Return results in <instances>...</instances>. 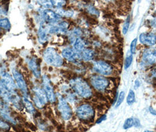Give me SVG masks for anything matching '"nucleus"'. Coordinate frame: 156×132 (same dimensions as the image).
<instances>
[{
  "label": "nucleus",
  "instance_id": "9d476101",
  "mask_svg": "<svg viewBox=\"0 0 156 132\" xmlns=\"http://www.w3.org/2000/svg\"><path fill=\"white\" fill-rule=\"evenodd\" d=\"M42 85L43 89L47 95L48 101L52 103H55L56 99L55 91L50 79L47 75H44L42 77Z\"/></svg>",
  "mask_w": 156,
  "mask_h": 132
},
{
  "label": "nucleus",
  "instance_id": "f257e3e1",
  "mask_svg": "<svg viewBox=\"0 0 156 132\" xmlns=\"http://www.w3.org/2000/svg\"><path fill=\"white\" fill-rule=\"evenodd\" d=\"M70 86L75 93L83 99H89L93 95L90 86L82 78H73L70 80Z\"/></svg>",
  "mask_w": 156,
  "mask_h": 132
},
{
  "label": "nucleus",
  "instance_id": "2f4dec72",
  "mask_svg": "<svg viewBox=\"0 0 156 132\" xmlns=\"http://www.w3.org/2000/svg\"><path fill=\"white\" fill-rule=\"evenodd\" d=\"M134 126L136 127H139L140 126V123L138 119H134Z\"/></svg>",
  "mask_w": 156,
  "mask_h": 132
},
{
  "label": "nucleus",
  "instance_id": "aec40b11",
  "mask_svg": "<svg viewBox=\"0 0 156 132\" xmlns=\"http://www.w3.org/2000/svg\"><path fill=\"white\" fill-rule=\"evenodd\" d=\"M23 106L25 108V109H27V112L31 114L35 113V109L32 102L28 99V97L23 96Z\"/></svg>",
  "mask_w": 156,
  "mask_h": 132
},
{
  "label": "nucleus",
  "instance_id": "7ed1b4c3",
  "mask_svg": "<svg viewBox=\"0 0 156 132\" xmlns=\"http://www.w3.org/2000/svg\"><path fill=\"white\" fill-rule=\"evenodd\" d=\"M79 119L86 122H92L95 117V111L92 105L85 103L78 106L76 110Z\"/></svg>",
  "mask_w": 156,
  "mask_h": 132
},
{
  "label": "nucleus",
  "instance_id": "ddd939ff",
  "mask_svg": "<svg viewBox=\"0 0 156 132\" xmlns=\"http://www.w3.org/2000/svg\"><path fill=\"white\" fill-rule=\"evenodd\" d=\"M42 16L44 20V22L51 25L58 23L60 18V16L54 11L49 9L44 11L42 12Z\"/></svg>",
  "mask_w": 156,
  "mask_h": 132
},
{
  "label": "nucleus",
  "instance_id": "4be33fe9",
  "mask_svg": "<svg viewBox=\"0 0 156 132\" xmlns=\"http://www.w3.org/2000/svg\"><path fill=\"white\" fill-rule=\"evenodd\" d=\"M135 101V93L132 90H130L127 97V103L129 105H132Z\"/></svg>",
  "mask_w": 156,
  "mask_h": 132
},
{
  "label": "nucleus",
  "instance_id": "393cba45",
  "mask_svg": "<svg viewBox=\"0 0 156 132\" xmlns=\"http://www.w3.org/2000/svg\"><path fill=\"white\" fill-rule=\"evenodd\" d=\"M130 16H127V19L126 20L123 25V33L124 35H126L128 32L129 25H130Z\"/></svg>",
  "mask_w": 156,
  "mask_h": 132
},
{
  "label": "nucleus",
  "instance_id": "72a5a7b5",
  "mask_svg": "<svg viewBox=\"0 0 156 132\" xmlns=\"http://www.w3.org/2000/svg\"><path fill=\"white\" fill-rule=\"evenodd\" d=\"M106 115H103V116H101L98 121H97V123H101L102 121H103L104 120H105L106 119Z\"/></svg>",
  "mask_w": 156,
  "mask_h": 132
},
{
  "label": "nucleus",
  "instance_id": "dca6fc26",
  "mask_svg": "<svg viewBox=\"0 0 156 132\" xmlns=\"http://www.w3.org/2000/svg\"><path fill=\"white\" fill-rule=\"evenodd\" d=\"M28 65L35 78L39 79L41 77L40 65L38 59L36 58L31 57L30 58L28 61Z\"/></svg>",
  "mask_w": 156,
  "mask_h": 132
},
{
  "label": "nucleus",
  "instance_id": "20e7f679",
  "mask_svg": "<svg viewBox=\"0 0 156 132\" xmlns=\"http://www.w3.org/2000/svg\"><path fill=\"white\" fill-rule=\"evenodd\" d=\"M90 82L94 89L100 92L106 91L110 86L109 79L102 75H92L90 78Z\"/></svg>",
  "mask_w": 156,
  "mask_h": 132
},
{
  "label": "nucleus",
  "instance_id": "4c0bfd02",
  "mask_svg": "<svg viewBox=\"0 0 156 132\" xmlns=\"http://www.w3.org/2000/svg\"><path fill=\"white\" fill-rule=\"evenodd\" d=\"M0 31H1V28H0Z\"/></svg>",
  "mask_w": 156,
  "mask_h": 132
},
{
  "label": "nucleus",
  "instance_id": "6e6552de",
  "mask_svg": "<svg viewBox=\"0 0 156 132\" xmlns=\"http://www.w3.org/2000/svg\"><path fill=\"white\" fill-rule=\"evenodd\" d=\"M12 73L17 87L23 93V96L28 97V86L23 75L16 69L12 70Z\"/></svg>",
  "mask_w": 156,
  "mask_h": 132
},
{
  "label": "nucleus",
  "instance_id": "5701e85b",
  "mask_svg": "<svg viewBox=\"0 0 156 132\" xmlns=\"http://www.w3.org/2000/svg\"><path fill=\"white\" fill-rule=\"evenodd\" d=\"M38 3L40 5L45 8H51L54 7L52 1H38Z\"/></svg>",
  "mask_w": 156,
  "mask_h": 132
},
{
  "label": "nucleus",
  "instance_id": "c756f323",
  "mask_svg": "<svg viewBox=\"0 0 156 132\" xmlns=\"http://www.w3.org/2000/svg\"><path fill=\"white\" fill-rule=\"evenodd\" d=\"M53 5L57 8H61L66 4L65 1H52Z\"/></svg>",
  "mask_w": 156,
  "mask_h": 132
},
{
  "label": "nucleus",
  "instance_id": "f8f14e48",
  "mask_svg": "<svg viewBox=\"0 0 156 132\" xmlns=\"http://www.w3.org/2000/svg\"><path fill=\"white\" fill-rule=\"evenodd\" d=\"M143 62L149 65H156V49H146L143 54Z\"/></svg>",
  "mask_w": 156,
  "mask_h": 132
},
{
  "label": "nucleus",
  "instance_id": "2eb2a0df",
  "mask_svg": "<svg viewBox=\"0 0 156 132\" xmlns=\"http://www.w3.org/2000/svg\"><path fill=\"white\" fill-rule=\"evenodd\" d=\"M49 25L45 22L41 24L38 32V41L41 44L46 43L49 39Z\"/></svg>",
  "mask_w": 156,
  "mask_h": 132
},
{
  "label": "nucleus",
  "instance_id": "e433bc0d",
  "mask_svg": "<svg viewBox=\"0 0 156 132\" xmlns=\"http://www.w3.org/2000/svg\"><path fill=\"white\" fill-rule=\"evenodd\" d=\"M144 132H153L152 131H150V130H145Z\"/></svg>",
  "mask_w": 156,
  "mask_h": 132
},
{
  "label": "nucleus",
  "instance_id": "0eeeda50",
  "mask_svg": "<svg viewBox=\"0 0 156 132\" xmlns=\"http://www.w3.org/2000/svg\"><path fill=\"white\" fill-rule=\"evenodd\" d=\"M93 70L102 76H109L113 73V67L105 61H98L94 63Z\"/></svg>",
  "mask_w": 156,
  "mask_h": 132
},
{
  "label": "nucleus",
  "instance_id": "f3484780",
  "mask_svg": "<svg viewBox=\"0 0 156 132\" xmlns=\"http://www.w3.org/2000/svg\"><path fill=\"white\" fill-rule=\"evenodd\" d=\"M140 42L147 46H154L156 44V35L154 33H142L139 37Z\"/></svg>",
  "mask_w": 156,
  "mask_h": 132
},
{
  "label": "nucleus",
  "instance_id": "1a4fd4ad",
  "mask_svg": "<svg viewBox=\"0 0 156 132\" xmlns=\"http://www.w3.org/2000/svg\"><path fill=\"white\" fill-rule=\"evenodd\" d=\"M17 96H18L17 92L11 91L4 82L0 79V97L4 100V101L12 104V102Z\"/></svg>",
  "mask_w": 156,
  "mask_h": 132
},
{
  "label": "nucleus",
  "instance_id": "39448f33",
  "mask_svg": "<svg viewBox=\"0 0 156 132\" xmlns=\"http://www.w3.org/2000/svg\"><path fill=\"white\" fill-rule=\"evenodd\" d=\"M58 110L63 120H68L72 116V110L66 100L62 95H58Z\"/></svg>",
  "mask_w": 156,
  "mask_h": 132
},
{
  "label": "nucleus",
  "instance_id": "7c9ffc66",
  "mask_svg": "<svg viewBox=\"0 0 156 132\" xmlns=\"http://www.w3.org/2000/svg\"><path fill=\"white\" fill-rule=\"evenodd\" d=\"M0 129L4 130H8L9 129V126L4 121L0 119Z\"/></svg>",
  "mask_w": 156,
  "mask_h": 132
},
{
  "label": "nucleus",
  "instance_id": "f03ea898",
  "mask_svg": "<svg viewBox=\"0 0 156 132\" xmlns=\"http://www.w3.org/2000/svg\"><path fill=\"white\" fill-rule=\"evenodd\" d=\"M43 58L48 65L55 67H61L64 63L62 58L52 47H48L44 51Z\"/></svg>",
  "mask_w": 156,
  "mask_h": 132
},
{
  "label": "nucleus",
  "instance_id": "bb28decb",
  "mask_svg": "<svg viewBox=\"0 0 156 132\" xmlns=\"http://www.w3.org/2000/svg\"><path fill=\"white\" fill-rule=\"evenodd\" d=\"M132 61H133V55L130 53V55H129L126 58L125 62V69H127L128 68L130 67V66L132 63Z\"/></svg>",
  "mask_w": 156,
  "mask_h": 132
},
{
  "label": "nucleus",
  "instance_id": "b1692460",
  "mask_svg": "<svg viewBox=\"0 0 156 132\" xmlns=\"http://www.w3.org/2000/svg\"><path fill=\"white\" fill-rule=\"evenodd\" d=\"M87 11H88V12L90 14H91L92 16H99V14H100L99 11L93 5H89L87 8Z\"/></svg>",
  "mask_w": 156,
  "mask_h": 132
},
{
  "label": "nucleus",
  "instance_id": "c85d7f7f",
  "mask_svg": "<svg viewBox=\"0 0 156 132\" xmlns=\"http://www.w3.org/2000/svg\"><path fill=\"white\" fill-rule=\"evenodd\" d=\"M137 39L135 38L133 39V41L131 42L130 44V53L132 54H134L136 52V45H137Z\"/></svg>",
  "mask_w": 156,
  "mask_h": 132
},
{
  "label": "nucleus",
  "instance_id": "412c9836",
  "mask_svg": "<svg viewBox=\"0 0 156 132\" xmlns=\"http://www.w3.org/2000/svg\"><path fill=\"white\" fill-rule=\"evenodd\" d=\"M4 28L6 30H9L11 28V23L8 18L0 19V28Z\"/></svg>",
  "mask_w": 156,
  "mask_h": 132
},
{
  "label": "nucleus",
  "instance_id": "cd10ccee",
  "mask_svg": "<svg viewBox=\"0 0 156 132\" xmlns=\"http://www.w3.org/2000/svg\"><path fill=\"white\" fill-rule=\"evenodd\" d=\"M125 93L124 92H121L119 93L118 99H117V103H116V108H118L124 101L125 99Z\"/></svg>",
  "mask_w": 156,
  "mask_h": 132
},
{
  "label": "nucleus",
  "instance_id": "a878e982",
  "mask_svg": "<svg viewBox=\"0 0 156 132\" xmlns=\"http://www.w3.org/2000/svg\"><path fill=\"white\" fill-rule=\"evenodd\" d=\"M134 126V119L133 118H129L126 120L125 123L123 125V128L125 129H127Z\"/></svg>",
  "mask_w": 156,
  "mask_h": 132
},
{
  "label": "nucleus",
  "instance_id": "473e14b6",
  "mask_svg": "<svg viewBox=\"0 0 156 132\" xmlns=\"http://www.w3.org/2000/svg\"><path fill=\"white\" fill-rule=\"evenodd\" d=\"M151 25L154 28H155L156 30V17L151 22Z\"/></svg>",
  "mask_w": 156,
  "mask_h": 132
},
{
  "label": "nucleus",
  "instance_id": "6ab92c4d",
  "mask_svg": "<svg viewBox=\"0 0 156 132\" xmlns=\"http://www.w3.org/2000/svg\"><path fill=\"white\" fill-rule=\"evenodd\" d=\"M82 59L87 62L94 59L95 56V52L93 49L86 48L82 52H81Z\"/></svg>",
  "mask_w": 156,
  "mask_h": 132
},
{
  "label": "nucleus",
  "instance_id": "4468645a",
  "mask_svg": "<svg viewBox=\"0 0 156 132\" xmlns=\"http://www.w3.org/2000/svg\"><path fill=\"white\" fill-rule=\"evenodd\" d=\"M1 79L7 85L9 89V90L13 92H16L17 86L15 82V80H14V78L6 71H2L1 72Z\"/></svg>",
  "mask_w": 156,
  "mask_h": 132
},
{
  "label": "nucleus",
  "instance_id": "c9c22d12",
  "mask_svg": "<svg viewBox=\"0 0 156 132\" xmlns=\"http://www.w3.org/2000/svg\"><path fill=\"white\" fill-rule=\"evenodd\" d=\"M140 84L139 80L138 79H137V80H136V82H135V87H136V88L139 87L140 86Z\"/></svg>",
  "mask_w": 156,
  "mask_h": 132
},
{
  "label": "nucleus",
  "instance_id": "a211bd4d",
  "mask_svg": "<svg viewBox=\"0 0 156 132\" xmlns=\"http://www.w3.org/2000/svg\"><path fill=\"white\" fill-rule=\"evenodd\" d=\"M73 49L78 52L81 53L86 49V44L85 41L81 38H77L73 41Z\"/></svg>",
  "mask_w": 156,
  "mask_h": 132
},
{
  "label": "nucleus",
  "instance_id": "9b49d317",
  "mask_svg": "<svg viewBox=\"0 0 156 132\" xmlns=\"http://www.w3.org/2000/svg\"><path fill=\"white\" fill-rule=\"evenodd\" d=\"M62 55L67 61L73 63H77L82 59L81 54L72 48H66L63 49L62 51Z\"/></svg>",
  "mask_w": 156,
  "mask_h": 132
},
{
  "label": "nucleus",
  "instance_id": "f704fd0d",
  "mask_svg": "<svg viewBox=\"0 0 156 132\" xmlns=\"http://www.w3.org/2000/svg\"><path fill=\"white\" fill-rule=\"evenodd\" d=\"M149 110H150V113H151L152 115H154L156 116V110H154V109H153V108H150Z\"/></svg>",
  "mask_w": 156,
  "mask_h": 132
},
{
  "label": "nucleus",
  "instance_id": "423d86ee",
  "mask_svg": "<svg viewBox=\"0 0 156 132\" xmlns=\"http://www.w3.org/2000/svg\"><path fill=\"white\" fill-rule=\"evenodd\" d=\"M32 100L35 105L38 109H42L48 102L47 95L43 89L39 87L33 88Z\"/></svg>",
  "mask_w": 156,
  "mask_h": 132
}]
</instances>
